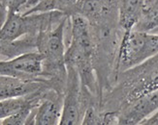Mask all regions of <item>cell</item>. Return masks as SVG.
Segmentation results:
<instances>
[{
    "label": "cell",
    "mask_w": 158,
    "mask_h": 125,
    "mask_svg": "<svg viewBox=\"0 0 158 125\" xmlns=\"http://www.w3.org/2000/svg\"><path fill=\"white\" fill-rule=\"evenodd\" d=\"M158 89V55L118 75L114 85L104 94L101 112H119L138 97Z\"/></svg>",
    "instance_id": "obj_1"
},
{
    "label": "cell",
    "mask_w": 158,
    "mask_h": 125,
    "mask_svg": "<svg viewBox=\"0 0 158 125\" xmlns=\"http://www.w3.org/2000/svg\"><path fill=\"white\" fill-rule=\"evenodd\" d=\"M66 16L56 24L38 34L37 51L43 58V77L51 82L54 89L64 93L67 77L65 31L68 24Z\"/></svg>",
    "instance_id": "obj_2"
},
{
    "label": "cell",
    "mask_w": 158,
    "mask_h": 125,
    "mask_svg": "<svg viewBox=\"0 0 158 125\" xmlns=\"http://www.w3.org/2000/svg\"><path fill=\"white\" fill-rule=\"evenodd\" d=\"M158 55V34L133 29L124 32L120 43L116 71L118 75Z\"/></svg>",
    "instance_id": "obj_3"
},
{
    "label": "cell",
    "mask_w": 158,
    "mask_h": 125,
    "mask_svg": "<svg viewBox=\"0 0 158 125\" xmlns=\"http://www.w3.org/2000/svg\"><path fill=\"white\" fill-rule=\"evenodd\" d=\"M66 66L67 77L59 124H81L86 108V95L77 69L70 65H66Z\"/></svg>",
    "instance_id": "obj_4"
},
{
    "label": "cell",
    "mask_w": 158,
    "mask_h": 125,
    "mask_svg": "<svg viewBox=\"0 0 158 125\" xmlns=\"http://www.w3.org/2000/svg\"><path fill=\"white\" fill-rule=\"evenodd\" d=\"M0 74L29 81L47 80L43 77V58L37 50L13 59L0 60Z\"/></svg>",
    "instance_id": "obj_5"
},
{
    "label": "cell",
    "mask_w": 158,
    "mask_h": 125,
    "mask_svg": "<svg viewBox=\"0 0 158 125\" xmlns=\"http://www.w3.org/2000/svg\"><path fill=\"white\" fill-rule=\"evenodd\" d=\"M158 111V89L143 94L121 109L118 114V124H143V121Z\"/></svg>",
    "instance_id": "obj_6"
},
{
    "label": "cell",
    "mask_w": 158,
    "mask_h": 125,
    "mask_svg": "<svg viewBox=\"0 0 158 125\" xmlns=\"http://www.w3.org/2000/svg\"><path fill=\"white\" fill-rule=\"evenodd\" d=\"M63 93L49 88L45 91L33 114L32 124L56 125L59 124L62 113Z\"/></svg>",
    "instance_id": "obj_7"
},
{
    "label": "cell",
    "mask_w": 158,
    "mask_h": 125,
    "mask_svg": "<svg viewBox=\"0 0 158 125\" xmlns=\"http://www.w3.org/2000/svg\"><path fill=\"white\" fill-rule=\"evenodd\" d=\"M46 87L52 88L49 80L29 81L0 74V101L30 94Z\"/></svg>",
    "instance_id": "obj_8"
},
{
    "label": "cell",
    "mask_w": 158,
    "mask_h": 125,
    "mask_svg": "<svg viewBox=\"0 0 158 125\" xmlns=\"http://www.w3.org/2000/svg\"><path fill=\"white\" fill-rule=\"evenodd\" d=\"M146 0H118V23L124 32L135 28L143 15Z\"/></svg>",
    "instance_id": "obj_9"
},
{
    "label": "cell",
    "mask_w": 158,
    "mask_h": 125,
    "mask_svg": "<svg viewBox=\"0 0 158 125\" xmlns=\"http://www.w3.org/2000/svg\"><path fill=\"white\" fill-rule=\"evenodd\" d=\"M77 1L78 0H41L37 5L23 13V15L46 12H60L69 17Z\"/></svg>",
    "instance_id": "obj_10"
},
{
    "label": "cell",
    "mask_w": 158,
    "mask_h": 125,
    "mask_svg": "<svg viewBox=\"0 0 158 125\" xmlns=\"http://www.w3.org/2000/svg\"><path fill=\"white\" fill-rule=\"evenodd\" d=\"M134 29L148 32L158 29V0H146L143 15Z\"/></svg>",
    "instance_id": "obj_11"
},
{
    "label": "cell",
    "mask_w": 158,
    "mask_h": 125,
    "mask_svg": "<svg viewBox=\"0 0 158 125\" xmlns=\"http://www.w3.org/2000/svg\"><path fill=\"white\" fill-rule=\"evenodd\" d=\"M143 124H149V125L158 124V111H157V112H155L150 117H148V119H146L145 121H143Z\"/></svg>",
    "instance_id": "obj_12"
},
{
    "label": "cell",
    "mask_w": 158,
    "mask_h": 125,
    "mask_svg": "<svg viewBox=\"0 0 158 125\" xmlns=\"http://www.w3.org/2000/svg\"><path fill=\"white\" fill-rule=\"evenodd\" d=\"M7 13H7V11L5 9H3L1 7V5H0V26L3 24L4 20H5L6 17H7Z\"/></svg>",
    "instance_id": "obj_13"
},
{
    "label": "cell",
    "mask_w": 158,
    "mask_h": 125,
    "mask_svg": "<svg viewBox=\"0 0 158 125\" xmlns=\"http://www.w3.org/2000/svg\"><path fill=\"white\" fill-rule=\"evenodd\" d=\"M152 33H157V34H158V29H156V30H155L154 32H152Z\"/></svg>",
    "instance_id": "obj_14"
}]
</instances>
